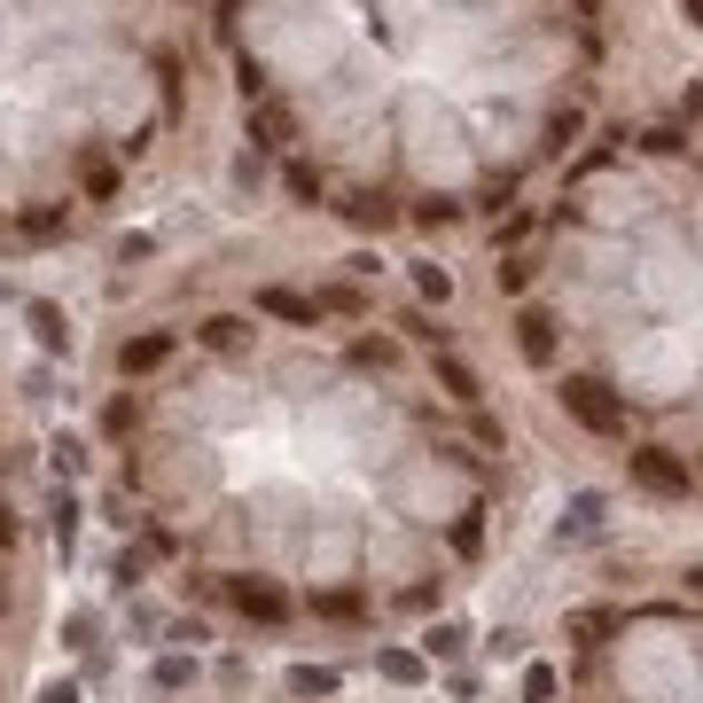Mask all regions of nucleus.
I'll return each mask as SVG.
<instances>
[{
  "label": "nucleus",
  "mask_w": 703,
  "mask_h": 703,
  "mask_svg": "<svg viewBox=\"0 0 703 703\" xmlns=\"http://www.w3.org/2000/svg\"><path fill=\"white\" fill-rule=\"evenodd\" d=\"M563 415L594 438H625V399H610V384L594 376H563Z\"/></svg>",
  "instance_id": "f257e3e1"
},
{
  "label": "nucleus",
  "mask_w": 703,
  "mask_h": 703,
  "mask_svg": "<svg viewBox=\"0 0 703 703\" xmlns=\"http://www.w3.org/2000/svg\"><path fill=\"white\" fill-rule=\"evenodd\" d=\"M633 485H641V493H656V501H687V469H680L672 454H656V446H641V454H633Z\"/></svg>",
  "instance_id": "f03ea898"
},
{
  "label": "nucleus",
  "mask_w": 703,
  "mask_h": 703,
  "mask_svg": "<svg viewBox=\"0 0 703 703\" xmlns=\"http://www.w3.org/2000/svg\"><path fill=\"white\" fill-rule=\"evenodd\" d=\"M227 594H235V610L258 617V625H281V617H289V594H281L274 578H235Z\"/></svg>",
  "instance_id": "7ed1b4c3"
},
{
  "label": "nucleus",
  "mask_w": 703,
  "mask_h": 703,
  "mask_svg": "<svg viewBox=\"0 0 703 703\" xmlns=\"http://www.w3.org/2000/svg\"><path fill=\"white\" fill-rule=\"evenodd\" d=\"M165 360H172V328H149V336H133V344L118 352L126 376H149V368H165Z\"/></svg>",
  "instance_id": "20e7f679"
},
{
  "label": "nucleus",
  "mask_w": 703,
  "mask_h": 703,
  "mask_svg": "<svg viewBox=\"0 0 703 703\" xmlns=\"http://www.w3.org/2000/svg\"><path fill=\"white\" fill-rule=\"evenodd\" d=\"M516 344H524V360H532V368H547V360H555V320H547L539 305L516 313Z\"/></svg>",
  "instance_id": "39448f33"
},
{
  "label": "nucleus",
  "mask_w": 703,
  "mask_h": 703,
  "mask_svg": "<svg viewBox=\"0 0 703 703\" xmlns=\"http://www.w3.org/2000/svg\"><path fill=\"white\" fill-rule=\"evenodd\" d=\"M258 313H274V320H297V328H313V297H297V289H258Z\"/></svg>",
  "instance_id": "423d86ee"
},
{
  "label": "nucleus",
  "mask_w": 703,
  "mask_h": 703,
  "mask_svg": "<svg viewBox=\"0 0 703 703\" xmlns=\"http://www.w3.org/2000/svg\"><path fill=\"white\" fill-rule=\"evenodd\" d=\"M250 141H258V149H281V141H289V110H281V102H258V110H250Z\"/></svg>",
  "instance_id": "0eeeda50"
},
{
  "label": "nucleus",
  "mask_w": 703,
  "mask_h": 703,
  "mask_svg": "<svg viewBox=\"0 0 703 703\" xmlns=\"http://www.w3.org/2000/svg\"><path fill=\"white\" fill-rule=\"evenodd\" d=\"M438 384H446V399H462V407L477 399V376H469L462 360H438Z\"/></svg>",
  "instance_id": "6e6552de"
},
{
  "label": "nucleus",
  "mask_w": 703,
  "mask_h": 703,
  "mask_svg": "<svg viewBox=\"0 0 703 703\" xmlns=\"http://www.w3.org/2000/svg\"><path fill=\"white\" fill-rule=\"evenodd\" d=\"M344 219L352 227H392V204L384 196H360V204H344Z\"/></svg>",
  "instance_id": "1a4fd4ad"
},
{
  "label": "nucleus",
  "mask_w": 703,
  "mask_h": 703,
  "mask_svg": "<svg viewBox=\"0 0 703 703\" xmlns=\"http://www.w3.org/2000/svg\"><path fill=\"white\" fill-rule=\"evenodd\" d=\"M610 625H617L610 610H571V641H602Z\"/></svg>",
  "instance_id": "9d476101"
},
{
  "label": "nucleus",
  "mask_w": 703,
  "mask_h": 703,
  "mask_svg": "<svg viewBox=\"0 0 703 703\" xmlns=\"http://www.w3.org/2000/svg\"><path fill=\"white\" fill-rule=\"evenodd\" d=\"M87 196H118V165L110 157H87Z\"/></svg>",
  "instance_id": "9b49d317"
},
{
  "label": "nucleus",
  "mask_w": 703,
  "mask_h": 703,
  "mask_svg": "<svg viewBox=\"0 0 703 703\" xmlns=\"http://www.w3.org/2000/svg\"><path fill=\"white\" fill-rule=\"evenodd\" d=\"M297 695H336V672H320V664H297V680H289Z\"/></svg>",
  "instance_id": "f8f14e48"
},
{
  "label": "nucleus",
  "mask_w": 703,
  "mask_h": 703,
  "mask_svg": "<svg viewBox=\"0 0 703 703\" xmlns=\"http://www.w3.org/2000/svg\"><path fill=\"white\" fill-rule=\"evenodd\" d=\"M313 610H320V617H360V594H352V586H336V594H320Z\"/></svg>",
  "instance_id": "ddd939ff"
},
{
  "label": "nucleus",
  "mask_w": 703,
  "mask_h": 703,
  "mask_svg": "<svg viewBox=\"0 0 703 703\" xmlns=\"http://www.w3.org/2000/svg\"><path fill=\"white\" fill-rule=\"evenodd\" d=\"M524 703H555V672H547V664L524 672Z\"/></svg>",
  "instance_id": "4468645a"
},
{
  "label": "nucleus",
  "mask_w": 703,
  "mask_h": 703,
  "mask_svg": "<svg viewBox=\"0 0 703 703\" xmlns=\"http://www.w3.org/2000/svg\"><path fill=\"white\" fill-rule=\"evenodd\" d=\"M32 328H40V344H63V313L56 305H32Z\"/></svg>",
  "instance_id": "2eb2a0df"
},
{
  "label": "nucleus",
  "mask_w": 703,
  "mask_h": 703,
  "mask_svg": "<svg viewBox=\"0 0 703 703\" xmlns=\"http://www.w3.org/2000/svg\"><path fill=\"white\" fill-rule=\"evenodd\" d=\"M204 344H219V352H227V344H242V320H227V313H219V320H204Z\"/></svg>",
  "instance_id": "dca6fc26"
},
{
  "label": "nucleus",
  "mask_w": 703,
  "mask_h": 703,
  "mask_svg": "<svg viewBox=\"0 0 703 703\" xmlns=\"http://www.w3.org/2000/svg\"><path fill=\"white\" fill-rule=\"evenodd\" d=\"M63 227H71L63 211H24V235H63Z\"/></svg>",
  "instance_id": "f3484780"
},
{
  "label": "nucleus",
  "mask_w": 703,
  "mask_h": 703,
  "mask_svg": "<svg viewBox=\"0 0 703 703\" xmlns=\"http://www.w3.org/2000/svg\"><path fill=\"white\" fill-rule=\"evenodd\" d=\"M384 672H392V680H423V664H415L407 648H392V656H384Z\"/></svg>",
  "instance_id": "a211bd4d"
},
{
  "label": "nucleus",
  "mask_w": 703,
  "mask_h": 703,
  "mask_svg": "<svg viewBox=\"0 0 703 703\" xmlns=\"http://www.w3.org/2000/svg\"><path fill=\"white\" fill-rule=\"evenodd\" d=\"M48 703H79V687H48Z\"/></svg>",
  "instance_id": "6ab92c4d"
},
{
  "label": "nucleus",
  "mask_w": 703,
  "mask_h": 703,
  "mask_svg": "<svg viewBox=\"0 0 703 703\" xmlns=\"http://www.w3.org/2000/svg\"><path fill=\"white\" fill-rule=\"evenodd\" d=\"M9 539H17V524H9V508H0V547H9Z\"/></svg>",
  "instance_id": "aec40b11"
},
{
  "label": "nucleus",
  "mask_w": 703,
  "mask_h": 703,
  "mask_svg": "<svg viewBox=\"0 0 703 703\" xmlns=\"http://www.w3.org/2000/svg\"><path fill=\"white\" fill-rule=\"evenodd\" d=\"M687 586H695V594H703V571H687Z\"/></svg>",
  "instance_id": "412c9836"
}]
</instances>
